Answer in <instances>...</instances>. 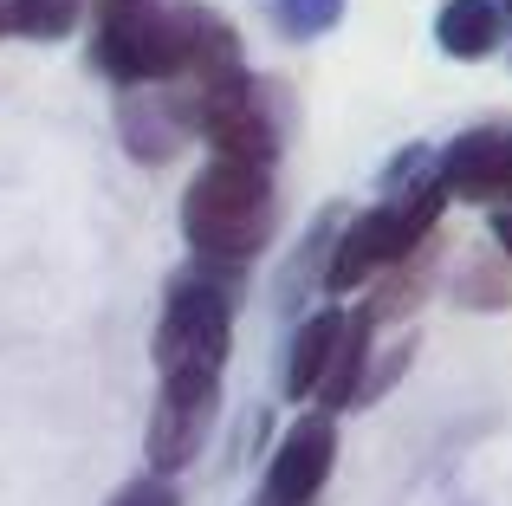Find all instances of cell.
I'll use <instances>...</instances> for the list:
<instances>
[{
    "mask_svg": "<svg viewBox=\"0 0 512 506\" xmlns=\"http://www.w3.org/2000/svg\"><path fill=\"white\" fill-rule=\"evenodd\" d=\"M78 26V0H13V33L59 39Z\"/></svg>",
    "mask_w": 512,
    "mask_h": 506,
    "instance_id": "cell-14",
    "label": "cell"
},
{
    "mask_svg": "<svg viewBox=\"0 0 512 506\" xmlns=\"http://www.w3.org/2000/svg\"><path fill=\"white\" fill-rule=\"evenodd\" d=\"M188 130L208 137L214 163L266 169L279 156V130H273V117H266L260 91L247 85V72L221 78V85H208V91H195V98H188Z\"/></svg>",
    "mask_w": 512,
    "mask_h": 506,
    "instance_id": "cell-5",
    "label": "cell"
},
{
    "mask_svg": "<svg viewBox=\"0 0 512 506\" xmlns=\"http://www.w3.org/2000/svg\"><path fill=\"white\" fill-rule=\"evenodd\" d=\"M188 26H195V13L169 7V0H98L91 7V59L117 85H163V78H182Z\"/></svg>",
    "mask_w": 512,
    "mask_h": 506,
    "instance_id": "cell-2",
    "label": "cell"
},
{
    "mask_svg": "<svg viewBox=\"0 0 512 506\" xmlns=\"http://www.w3.org/2000/svg\"><path fill=\"white\" fill-rule=\"evenodd\" d=\"M234 351V305L214 279H175L163 325H156V370L163 377H221Z\"/></svg>",
    "mask_w": 512,
    "mask_h": 506,
    "instance_id": "cell-4",
    "label": "cell"
},
{
    "mask_svg": "<svg viewBox=\"0 0 512 506\" xmlns=\"http://www.w3.org/2000/svg\"><path fill=\"white\" fill-rule=\"evenodd\" d=\"M214 416H221V377H163V396H156L150 416V468L175 474L208 448Z\"/></svg>",
    "mask_w": 512,
    "mask_h": 506,
    "instance_id": "cell-6",
    "label": "cell"
},
{
    "mask_svg": "<svg viewBox=\"0 0 512 506\" xmlns=\"http://www.w3.org/2000/svg\"><path fill=\"white\" fill-rule=\"evenodd\" d=\"M117 124H124L130 156H143V163H169V156L188 143V111L169 98V91H156V85L130 91L124 111H117Z\"/></svg>",
    "mask_w": 512,
    "mask_h": 506,
    "instance_id": "cell-8",
    "label": "cell"
},
{
    "mask_svg": "<svg viewBox=\"0 0 512 506\" xmlns=\"http://www.w3.org/2000/svg\"><path fill=\"white\" fill-rule=\"evenodd\" d=\"M117 506H182V494H175L169 481H137L117 494Z\"/></svg>",
    "mask_w": 512,
    "mask_h": 506,
    "instance_id": "cell-16",
    "label": "cell"
},
{
    "mask_svg": "<svg viewBox=\"0 0 512 506\" xmlns=\"http://www.w3.org/2000/svg\"><path fill=\"white\" fill-rule=\"evenodd\" d=\"M500 20H512V0H500Z\"/></svg>",
    "mask_w": 512,
    "mask_h": 506,
    "instance_id": "cell-19",
    "label": "cell"
},
{
    "mask_svg": "<svg viewBox=\"0 0 512 506\" xmlns=\"http://www.w3.org/2000/svg\"><path fill=\"white\" fill-rule=\"evenodd\" d=\"M338 338H344V312H318V318H305V325H299L292 357H286V396H292V403H299V396H318Z\"/></svg>",
    "mask_w": 512,
    "mask_h": 506,
    "instance_id": "cell-11",
    "label": "cell"
},
{
    "mask_svg": "<svg viewBox=\"0 0 512 506\" xmlns=\"http://www.w3.org/2000/svg\"><path fill=\"white\" fill-rule=\"evenodd\" d=\"M454 299L461 305H512V260L500 247L493 253H467L454 273Z\"/></svg>",
    "mask_w": 512,
    "mask_h": 506,
    "instance_id": "cell-13",
    "label": "cell"
},
{
    "mask_svg": "<svg viewBox=\"0 0 512 506\" xmlns=\"http://www.w3.org/2000/svg\"><path fill=\"white\" fill-rule=\"evenodd\" d=\"M493 247H500L506 260H512V202H500V208H493Z\"/></svg>",
    "mask_w": 512,
    "mask_h": 506,
    "instance_id": "cell-17",
    "label": "cell"
},
{
    "mask_svg": "<svg viewBox=\"0 0 512 506\" xmlns=\"http://www.w3.org/2000/svg\"><path fill=\"white\" fill-rule=\"evenodd\" d=\"M500 150H506V130H467V137H454V150H441L435 189L461 195V202H500Z\"/></svg>",
    "mask_w": 512,
    "mask_h": 506,
    "instance_id": "cell-9",
    "label": "cell"
},
{
    "mask_svg": "<svg viewBox=\"0 0 512 506\" xmlns=\"http://www.w3.org/2000/svg\"><path fill=\"white\" fill-rule=\"evenodd\" d=\"M441 202H448V195H441L435 182H422V189L389 195V202L370 208V215H357V221L338 234V247H331L325 286H331V292H350V286H370V279L389 273V266L415 260V253H422V241L435 234V221H441Z\"/></svg>",
    "mask_w": 512,
    "mask_h": 506,
    "instance_id": "cell-3",
    "label": "cell"
},
{
    "mask_svg": "<svg viewBox=\"0 0 512 506\" xmlns=\"http://www.w3.org/2000/svg\"><path fill=\"white\" fill-rule=\"evenodd\" d=\"M331 461H338V429H331V416H299L286 429V442L273 448L266 506H312L318 487L331 481Z\"/></svg>",
    "mask_w": 512,
    "mask_h": 506,
    "instance_id": "cell-7",
    "label": "cell"
},
{
    "mask_svg": "<svg viewBox=\"0 0 512 506\" xmlns=\"http://www.w3.org/2000/svg\"><path fill=\"white\" fill-rule=\"evenodd\" d=\"M273 13H279V33L286 39H318L338 26L344 0H273Z\"/></svg>",
    "mask_w": 512,
    "mask_h": 506,
    "instance_id": "cell-15",
    "label": "cell"
},
{
    "mask_svg": "<svg viewBox=\"0 0 512 506\" xmlns=\"http://www.w3.org/2000/svg\"><path fill=\"white\" fill-rule=\"evenodd\" d=\"M500 33H506V20L493 0H448L435 20V46L454 52V59H487L500 46Z\"/></svg>",
    "mask_w": 512,
    "mask_h": 506,
    "instance_id": "cell-10",
    "label": "cell"
},
{
    "mask_svg": "<svg viewBox=\"0 0 512 506\" xmlns=\"http://www.w3.org/2000/svg\"><path fill=\"white\" fill-rule=\"evenodd\" d=\"M363 357H370V318H344V338H338V351H331V364H325V383H318L325 409H350V403H357Z\"/></svg>",
    "mask_w": 512,
    "mask_h": 506,
    "instance_id": "cell-12",
    "label": "cell"
},
{
    "mask_svg": "<svg viewBox=\"0 0 512 506\" xmlns=\"http://www.w3.org/2000/svg\"><path fill=\"white\" fill-rule=\"evenodd\" d=\"M279 228V195L266 169L208 163L182 195V234L208 266H247Z\"/></svg>",
    "mask_w": 512,
    "mask_h": 506,
    "instance_id": "cell-1",
    "label": "cell"
},
{
    "mask_svg": "<svg viewBox=\"0 0 512 506\" xmlns=\"http://www.w3.org/2000/svg\"><path fill=\"white\" fill-rule=\"evenodd\" d=\"M500 202H512V130H506V150H500Z\"/></svg>",
    "mask_w": 512,
    "mask_h": 506,
    "instance_id": "cell-18",
    "label": "cell"
}]
</instances>
